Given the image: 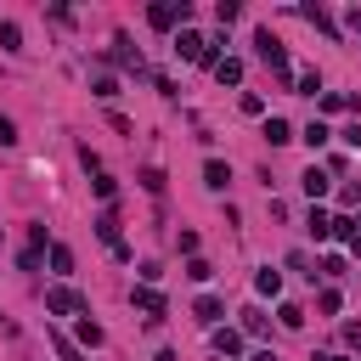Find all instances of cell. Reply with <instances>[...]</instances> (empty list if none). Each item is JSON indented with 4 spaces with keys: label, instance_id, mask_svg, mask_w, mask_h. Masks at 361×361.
<instances>
[{
    "label": "cell",
    "instance_id": "cell-1",
    "mask_svg": "<svg viewBox=\"0 0 361 361\" xmlns=\"http://www.w3.org/2000/svg\"><path fill=\"white\" fill-rule=\"evenodd\" d=\"M175 51H180L186 62H209V68H214V39H203L197 28H180V34H175Z\"/></svg>",
    "mask_w": 361,
    "mask_h": 361
},
{
    "label": "cell",
    "instance_id": "cell-2",
    "mask_svg": "<svg viewBox=\"0 0 361 361\" xmlns=\"http://www.w3.org/2000/svg\"><path fill=\"white\" fill-rule=\"evenodd\" d=\"M254 45H259V56H265V68H271V73H282V79H288V45H282V39H276V34H259V39H254Z\"/></svg>",
    "mask_w": 361,
    "mask_h": 361
},
{
    "label": "cell",
    "instance_id": "cell-3",
    "mask_svg": "<svg viewBox=\"0 0 361 361\" xmlns=\"http://www.w3.org/2000/svg\"><path fill=\"white\" fill-rule=\"evenodd\" d=\"M147 23H152V28H175V23H186V0H169V6H152V11H147Z\"/></svg>",
    "mask_w": 361,
    "mask_h": 361
},
{
    "label": "cell",
    "instance_id": "cell-4",
    "mask_svg": "<svg viewBox=\"0 0 361 361\" xmlns=\"http://www.w3.org/2000/svg\"><path fill=\"white\" fill-rule=\"evenodd\" d=\"M130 299H135V310H147V322H158V316L169 310V305H164V293H158V288H147V282H141Z\"/></svg>",
    "mask_w": 361,
    "mask_h": 361
},
{
    "label": "cell",
    "instance_id": "cell-5",
    "mask_svg": "<svg viewBox=\"0 0 361 361\" xmlns=\"http://www.w3.org/2000/svg\"><path fill=\"white\" fill-rule=\"evenodd\" d=\"M45 310H51V316H73V310H79V293H73V288H51V293H45Z\"/></svg>",
    "mask_w": 361,
    "mask_h": 361
},
{
    "label": "cell",
    "instance_id": "cell-6",
    "mask_svg": "<svg viewBox=\"0 0 361 361\" xmlns=\"http://www.w3.org/2000/svg\"><path fill=\"white\" fill-rule=\"evenodd\" d=\"M237 350H243V333H237V327H214V355H220V361H231Z\"/></svg>",
    "mask_w": 361,
    "mask_h": 361
},
{
    "label": "cell",
    "instance_id": "cell-7",
    "mask_svg": "<svg viewBox=\"0 0 361 361\" xmlns=\"http://www.w3.org/2000/svg\"><path fill=\"white\" fill-rule=\"evenodd\" d=\"M299 186H305V192H310V203H316V197H327V186H333V180H327V169H316V164H310V169L299 175Z\"/></svg>",
    "mask_w": 361,
    "mask_h": 361
},
{
    "label": "cell",
    "instance_id": "cell-8",
    "mask_svg": "<svg viewBox=\"0 0 361 361\" xmlns=\"http://www.w3.org/2000/svg\"><path fill=\"white\" fill-rule=\"evenodd\" d=\"M113 45H118V51H113V62H118V68H135V73H141V51H135V45H130L124 34H118Z\"/></svg>",
    "mask_w": 361,
    "mask_h": 361
},
{
    "label": "cell",
    "instance_id": "cell-9",
    "mask_svg": "<svg viewBox=\"0 0 361 361\" xmlns=\"http://www.w3.org/2000/svg\"><path fill=\"white\" fill-rule=\"evenodd\" d=\"M214 79H220V85H237V79H243V62H237V56H214Z\"/></svg>",
    "mask_w": 361,
    "mask_h": 361
},
{
    "label": "cell",
    "instance_id": "cell-10",
    "mask_svg": "<svg viewBox=\"0 0 361 361\" xmlns=\"http://www.w3.org/2000/svg\"><path fill=\"white\" fill-rule=\"evenodd\" d=\"M316 102H322V113H344V107H361V96H338V90H322Z\"/></svg>",
    "mask_w": 361,
    "mask_h": 361
},
{
    "label": "cell",
    "instance_id": "cell-11",
    "mask_svg": "<svg viewBox=\"0 0 361 361\" xmlns=\"http://www.w3.org/2000/svg\"><path fill=\"white\" fill-rule=\"evenodd\" d=\"M265 141H271V147H288V141H293V124H288V118H265Z\"/></svg>",
    "mask_w": 361,
    "mask_h": 361
},
{
    "label": "cell",
    "instance_id": "cell-12",
    "mask_svg": "<svg viewBox=\"0 0 361 361\" xmlns=\"http://www.w3.org/2000/svg\"><path fill=\"white\" fill-rule=\"evenodd\" d=\"M305 226H310V237H316V243H327V237H333V214H327V209H310V220H305Z\"/></svg>",
    "mask_w": 361,
    "mask_h": 361
},
{
    "label": "cell",
    "instance_id": "cell-13",
    "mask_svg": "<svg viewBox=\"0 0 361 361\" xmlns=\"http://www.w3.org/2000/svg\"><path fill=\"white\" fill-rule=\"evenodd\" d=\"M220 316H226V305H220L214 293H203V299H197V322H203V327H214Z\"/></svg>",
    "mask_w": 361,
    "mask_h": 361
},
{
    "label": "cell",
    "instance_id": "cell-14",
    "mask_svg": "<svg viewBox=\"0 0 361 361\" xmlns=\"http://www.w3.org/2000/svg\"><path fill=\"white\" fill-rule=\"evenodd\" d=\"M203 180H209V186H214V192H220V186H226V180H231V169H226V164H220V158H209V164H203Z\"/></svg>",
    "mask_w": 361,
    "mask_h": 361
},
{
    "label": "cell",
    "instance_id": "cell-15",
    "mask_svg": "<svg viewBox=\"0 0 361 361\" xmlns=\"http://www.w3.org/2000/svg\"><path fill=\"white\" fill-rule=\"evenodd\" d=\"M254 288H259V293H271V299H276V293H282V271H271V265H265V271H259V276H254Z\"/></svg>",
    "mask_w": 361,
    "mask_h": 361
},
{
    "label": "cell",
    "instance_id": "cell-16",
    "mask_svg": "<svg viewBox=\"0 0 361 361\" xmlns=\"http://www.w3.org/2000/svg\"><path fill=\"white\" fill-rule=\"evenodd\" d=\"M90 96H96V102H113V96H118V79H113V73H102V79L90 85Z\"/></svg>",
    "mask_w": 361,
    "mask_h": 361
},
{
    "label": "cell",
    "instance_id": "cell-17",
    "mask_svg": "<svg viewBox=\"0 0 361 361\" xmlns=\"http://www.w3.org/2000/svg\"><path fill=\"white\" fill-rule=\"evenodd\" d=\"M299 141H310V147H327V141H333V130L316 118V124H305V135H299Z\"/></svg>",
    "mask_w": 361,
    "mask_h": 361
},
{
    "label": "cell",
    "instance_id": "cell-18",
    "mask_svg": "<svg viewBox=\"0 0 361 361\" xmlns=\"http://www.w3.org/2000/svg\"><path fill=\"white\" fill-rule=\"evenodd\" d=\"M96 237H102V243H118V214H113V209L96 220Z\"/></svg>",
    "mask_w": 361,
    "mask_h": 361
},
{
    "label": "cell",
    "instance_id": "cell-19",
    "mask_svg": "<svg viewBox=\"0 0 361 361\" xmlns=\"http://www.w3.org/2000/svg\"><path fill=\"white\" fill-rule=\"evenodd\" d=\"M0 45H6V51H23V28H17V23H0Z\"/></svg>",
    "mask_w": 361,
    "mask_h": 361
},
{
    "label": "cell",
    "instance_id": "cell-20",
    "mask_svg": "<svg viewBox=\"0 0 361 361\" xmlns=\"http://www.w3.org/2000/svg\"><path fill=\"white\" fill-rule=\"evenodd\" d=\"M90 186H96V197H102V203H113V192H118V180H113V175H96Z\"/></svg>",
    "mask_w": 361,
    "mask_h": 361
},
{
    "label": "cell",
    "instance_id": "cell-21",
    "mask_svg": "<svg viewBox=\"0 0 361 361\" xmlns=\"http://www.w3.org/2000/svg\"><path fill=\"white\" fill-rule=\"evenodd\" d=\"M51 271H73V254L62 243H51Z\"/></svg>",
    "mask_w": 361,
    "mask_h": 361
},
{
    "label": "cell",
    "instance_id": "cell-22",
    "mask_svg": "<svg viewBox=\"0 0 361 361\" xmlns=\"http://www.w3.org/2000/svg\"><path fill=\"white\" fill-rule=\"evenodd\" d=\"M214 17H220V23H237V17H243V6H237V0H220V6H214Z\"/></svg>",
    "mask_w": 361,
    "mask_h": 361
},
{
    "label": "cell",
    "instance_id": "cell-23",
    "mask_svg": "<svg viewBox=\"0 0 361 361\" xmlns=\"http://www.w3.org/2000/svg\"><path fill=\"white\" fill-rule=\"evenodd\" d=\"M305 17H310V23H316V28H322V34H333V17H327V11H322V6H305Z\"/></svg>",
    "mask_w": 361,
    "mask_h": 361
},
{
    "label": "cell",
    "instance_id": "cell-24",
    "mask_svg": "<svg viewBox=\"0 0 361 361\" xmlns=\"http://www.w3.org/2000/svg\"><path fill=\"white\" fill-rule=\"evenodd\" d=\"M316 90H322V79H316V68H305L299 73V96H316Z\"/></svg>",
    "mask_w": 361,
    "mask_h": 361
},
{
    "label": "cell",
    "instance_id": "cell-25",
    "mask_svg": "<svg viewBox=\"0 0 361 361\" xmlns=\"http://www.w3.org/2000/svg\"><path fill=\"white\" fill-rule=\"evenodd\" d=\"M186 276H192V282H209V276H214V265H209V259H192V265H186Z\"/></svg>",
    "mask_w": 361,
    "mask_h": 361
},
{
    "label": "cell",
    "instance_id": "cell-26",
    "mask_svg": "<svg viewBox=\"0 0 361 361\" xmlns=\"http://www.w3.org/2000/svg\"><path fill=\"white\" fill-rule=\"evenodd\" d=\"M316 305H322V316H338V305H344V299H338V288H327Z\"/></svg>",
    "mask_w": 361,
    "mask_h": 361
},
{
    "label": "cell",
    "instance_id": "cell-27",
    "mask_svg": "<svg viewBox=\"0 0 361 361\" xmlns=\"http://www.w3.org/2000/svg\"><path fill=\"white\" fill-rule=\"evenodd\" d=\"M276 316H282V327H305V310H299V305H282Z\"/></svg>",
    "mask_w": 361,
    "mask_h": 361
},
{
    "label": "cell",
    "instance_id": "cell-28",
    "mask_svg": "<svg viewBox=\"0 0 361 361\" xmlns=\"http://www.w3.org/2000/svg\"><path fill=\"white\" fill-rule=\"evenodd\" d=\"M79 338H85V350H90V344H102V327L85 316V322H79Z\"/></svg>",
    "mask_w": 361,
    "mask_h": 361
},
{
    "label": "cell",
    "instance_id": "cell-29",
    "mask_svg": "<svg viewBox=\"0 0 361 361\" xmlns=\"http://www.w3.org/2000/svg\"><path fill=\"white\" fill-rule=\"evenodd\" d=\"M141 186L147 192H164V169H141Z\"/></svg>",
    "mask_w": 361,
    "mask_h": 361
},
{
    "label": "cell",
    "instance_id": "cell-30",
    "mask_svg": "<svg viewBox=\"0 0 361 361\" xmlns=\"http://www.w3.org/2000/svg\"><path fill=\"white\" fill-rule=\"evenodd\" d=\"M243 333H265V316L259 310H243Z\"/></svg>",
    "mask_w": 361,
    "mask_h": 361
},
{
    "label": "cell",
    "instance_id": "cell-31",
    "mask_svg": "<svg viewBox=\"0 0 361 361\" xmlns=\"http://www.w3.org/2000/svg\"><path fill=\"white\" fill-rule=\"evenodd\" d=\"M11 141H17V124H11V118H0V147H11Z\"/></svg>",
    "mask_w": 361,
    "mask_h": 361
},
{
    "label": "cell",
    "instance_id": "cell-32",
    "mask_svg": "<svg viewBox=\"0 0 361 361\" xmlns=\"http://www.w3.org/2000/svg\"><path fill=\"white\" fill-rule=\"evenodd\" d=\"M56 350H62V361H79V350H73V344H68L62 333H56Z\"/></svg>",
    "mask_w": 361,
    "mask_h": 361
},
{
    "label": "cell",
    "instance_id": "cell-33",
    "mask_svg": "<svg viewBox=\"0 0 361 361\" xmlns=\"http://www.w3.org/2000/svg\"><path fill=\"white\" fill-rule=\"evenodd\" d=\"M344 338H350V344H355V350H361V327H355V322H350V327H344Z\"/></svg>",
    "mask_w": 361,
    "mask_h": 361
},
{
    "label": "cell",
    "instance_id": "cell-34",
    "mask_svg": "<svg viewBox=\"0 0 361 361\" xmlns=\"http://www.w3.org/2000/svg\"><path fill=\"white\" fill-rule=\"evenodd\" d=\"M350 254H355V259H361V231H355V237H350Z\"/></svg>",
    "mask_w": 361,
    "mask_h": 361
},
{
    "label": "cell",
    "instance_id": "cell-35",
    "mask_svg": "<svg viewBox=\"0 0 361 361\" xmlns=\"http://www.w3.org/2000/svg\"><path fill=\"white\" fill-rule=\"evenodd\" d=\"M254 361H276V350H259V355H254Z\"/></svg>",
    "mask_w": 361,
    "mask_h": 361
},
{
    "label": "cell",
    "instance_id": "cell-36",
    "mask_svg": "<svg viewBox=\"0 0 361 361\" xmlns=\"http://www.w3.org/2000/svg\"><path fill=\"white\" fill-rule=\"evenodd\" d=\"M316 361H350V355H316Z\"/></svg>",
    "mask_w": 361,
    "mask_h": 361
}]
</instances>
